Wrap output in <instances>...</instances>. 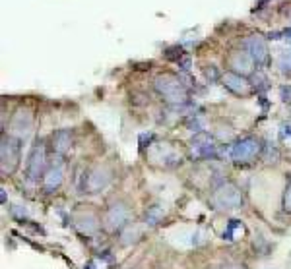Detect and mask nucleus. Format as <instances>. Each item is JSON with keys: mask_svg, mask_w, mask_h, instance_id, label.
I'll list each match as a JSON object with an SVG mask.
<instances>
[{"mask_svg": "<svg viewBox=\"0 0 291 269\" xmlns=\"http://www.w3.org/2000/svg\"><path fill=\"white\" fill-rule=\"evenodd\" d=\"M156 91L165 99L171 105H183L188 99V91L185 87V83L181 81V77L173 76V74H161L156 77L154 81Z\"/></svg>", "mask_w": 291, "mask_h": 269, "instance_id": "f257e3e1", "label": "nucleus"}, {"mask_svg": "<svg viewBox=\"0 0 291 269\" xmlns=\"http://www.w3.org/2000/svg\"><path fill=\"white\" fill-rule=\"evenodd\" d=\"M215 209H239L243 205V194L231 182H221L212 196Z\"/></svg>", "mask_w": 291, "mask_h": 269, "instance_id": "f03ea898", "label": "nucleus"}, {"mask_svg": "<svg viewBox=\"0 0 291 269\" xmlns=\"http://www.w3.org/2000/svg\"><path fill=\"white\" fill-rule=\"evenodd\" d=\"M20 140L14 136H4L2 138V147H0V171L2 174H12L18 169L20 163Z\"/></svg>", "mask_w": 291, "mask_h": 269, "instance_id": "7ed1b4c3", "label": "nucleus"}, {"mask_svg": "<svg viewBox=\"0 0 291 269\" xmlns=\"http://www.w3.org/2000/svg\"><path fill=\"white\" fill-rule=\"evenodd\" d=\"M128 217H130V211H128V207L125 203H113L105 213V221H103L105 229L111 232L121 231L128 223Z\"/></svg>", "mask_w": 291, "mask_h": 269, "instance_id": "20e7f679", "label": "nucleus"}, {"mask_svg": "<svg viewBox=\"0 0 291 269\" xmlns=\"http://www.w3.org/2000/svg\"><path fill=\"white\" fill-rule=\"evenodd\" d=\"M45 163H47L45 146H43L41 140H37V142H35V146L31 147L29 161H27V178H29L31 182H35V180L41 176L43 169H45Z\"/></svg>", "mask_w": 291, "mask_h": 269, "instance_id": "39448f33", "label": "nucleus"}, {"mask_svg": "<svg viewBox=\"0 0 291 269\" xmlns=\"http://www.w3.org/2000/svg\"><path fill=\"white\" fill-rule=\"evenodd\" d=\"M260 151V142L256 138H245L241 142H237L233 147H231V159L235 163H247L250 159H254L256 153Z\"/></svg>", "mask_w": 291, "mask_h": 269, "instance_id": "423d86ee", "label": "nucleus"}, {"mask_svg": "<svg viewBox=\"0 0 291 269\" xmlns=\"http://www.w3.org/2000/svg\"><path fill=\"white\" fill-rule=\"evenodd\" d=\"M62 178H64V171H62V155H56L54 163L47 169L45 176H43V190L47 194L54 192L60 184H62Z\"/></svg>", "mask_w": 291, "mask_h": 269, "instance_id": "0eeeda50", "label": "nucleus"}, {"mask_svg": "<svg viewBox=\"0 0 291 269\" xmlns=\"http://www.w3.org/2000/svg\"><path fill=\"white\" fill-rule=\"evenodd\" d=\"M243 47L245 50L249 52L250 56L254 58L256 64H266L268 62V47H266V41L260 37V35H250L243 41Z\"/></svg>", "mask_w": 291, "mask_h": 269, "instance_id": "6e6552de", "label": "nucleus"}, {"mask_svg": "<svg viewBox=\"0 0 291 269\" xmlns=\"http://www.w3.org/2000/svg\"><path fill=\"white\" fill-rule=\"evenodd\" d=\"M254 58L250 56L247 50H237V52H233L231 54V58H229V68H231V72L233 74H239V76H249L252 74V70H254Z\"/></svg>", "mask_w": 291, "mask_h": 269, "instance_id": "1a4fd4ad", "label": "nucleus"}, {"mask_svg": "<svg viewBox=\"0 0 291 269\" xmlns=\"http://www.w3.org/2000/svg\"><path fill=\"white\" fill-rule=\"evenodd\" d=\"M31 124H33V118L29 115V111L20 109L14 115L12 122H10V130H12L14 138H26L29 134V130H31Z\"/></svg>", "mask_w": 291, "mask_h": 269, "instance_id": "9d476101", "label": "nucleus"}, {"mask_svg": "<svg viewBox=\"0 0 291 269\" xmlns=\"http://www.w3.org/2000/svg\"><path fill=\"white\" fill-rule=\"evenodd\" d=\"M109 180H111L109 171L99 167V169H95L93 172H89V176H87V190L91 194L99 192V190H103V188L109 184Z\"/></svg>", "mask_w": 291, "mask_h": 269, "instance_id": "9b49d317", "label": "nucleus"}, {"mask_svg": "<svg viewBox=\"0 0 291 269\" xmlns=\"http://www.w3.org/2000/svg\"><path fill=\"white\" fill-rule=\"evenodd\" d=\"M221 81H223V85L229 89V91H233V93H247L249 91V81L245 79L243 76H239V74H233V72H227L225 76L221 77Z\"/></svg>", "mask_w": 291, "mask_h": 269, "instance_id": "f8f14e48", "label": "nucleus"}, {"mask_svg": "<svg viewBox=\"0 0 291 269\" xmlns=\"http://www.w3.org/2000/svg\"><path fill=\"white\" fill-rule=\"evenodd\" d=\"M72 147V134L68 130H58L53 134V149L56 151V155L66 153Z\"/></svg>", "mask_w": 291, "mask_h": 269, "instance_id": "ddd939ff", "label": "nucleus"}, {"mask_svg": "<svg viewBox=\"0 0 291 269\" xmlns=\"http://www.w3.org/2000/svg\"><path fill=\"white\" fill-rule=\"evenodd\" d=\"M78 227L85 234H93V232H97V229H99V219L93 213H85L82 217H78Z\"/></svg>", "mask_w": 291, "mask_h": 269, "instance_id": "4468645a", "label": "nucleus"}, {"mask_svg": "<svg viewBox=\"0 0 291 269\" xmlns=\"http://www.w3.org/2000/svg\"><path fill=\"white\" fill-rule=\"evenodd\" d=\"M163 217H165V209L161 205H152V207H148V211L144 215V221H146V225L156 227L158 223L163 221Z\"/></svg>", "mask_w": 291, "mask_h": 269, "instance_id": "2eb2a0df", "label": "nucleus"}, {"mask_svg": "<svg viewBox=\"0 0 291 269\" xmlns=\"http://www.w3.org/2000/svg\"><path fill=\"white\" fill-rule=\"evenodd\" d=\"M138 236H140V232H138L136 227H126V231L123 232V236H121V244H123V246H128V244L136 242Z\"/></svg>", "mask_w": 291, "mask_h": 269, "instance_id": "dca6fc26", "label": "nucleus"}, {"mask_svg": "<svg viewBox=\"0 0 291 269\" xmlns=\"http://www.w3.org/2000/svg\"><path fill=\"white\" fill-rule=\"evenodd\" d=\"M237 229H241V221H237V219L229 221V225H227V231L223 232V240H235V238H233V232L237 231Z\"/></svg>", "mask_w": 291, "mask_h": 269, "instance_id": "f3484780", "label": "nucleus"}, {"mask_svg": "<svg viewBox=\"0 0 291 269\" xmlns=\"http://www.w3.org/2000/svg\"><path fill=\"white\" fill-rule=\"evenodd\" d=\"M284 209L288 213H291V178L288 182V186H286V194H284Z\"/></svg>", "mask_w": 291, "mask_h": 269, "instance_id": "a211bd4d", "label": "nucleus"}, {"mask_svg": "<svg viewBox=\"0 0 291 269\" xmlns=\"http://www.w3.org/2000/svg\"><path fill=\"white\" fill-rule=\"evenodd\" d=\"M280 68H282V72H290L291 70V52L288 54H282V58H280Z\"/></svg>", "mask_w": 291, "mask_h": 269, "instance_id": "6ab92c4d", "label": "nucleus"}, {"mask_svg": "<svg viewBox=\"0 0 291 269\" xmlns=\"http://www.w3.org/2000/svg\"><path fill=\"white\" fill-rule=\"evenodd\" d=\"M266 151H268V157H266V161H268V163H276V159H278V151H276L274 147H270V146L266 147Z\"/></svg>", "mask_w": 291, "mask_h": 269, "instance_id": "aec40b11", "label": "nucleus"}, {"mask_svg": "<svg viewBox=\"0 0 291 269\" xmlns=\"http://www.w3.org/2000/svg\"><path fill=\"white\" fill-rule=\"evenodd\" d=\"M206 77H208V79H212V81L219 77V72L215 70V66H208V68H206Z\"/></svg>", "mask_w": 291, "mask_h": 269, "instance_id": "412c9836", "label": "nucleus"}, {"mask_svg": "<svg viewBox=\"0 0 291 269\" xmlns=\"http://www.w3.org/2000/svg\"><path fill=\"white\" fill-rule=\"evenodd\" d=\"M282 99L284 101H291V85H288V87H282Z\"/></svg>", "mask_w": 291, "mask_h": 269, "instance_id": "4be33fe9", "label": "nucleus"}, {"mask_svg": "<svg viewBox=\"0 0 291 269\" xmlns=\"http://www.w3.org/2000/svg\"><path fill=\"white\" fill-rule=\"evenodd\" d=\"M179 66H181L183 70H188V68H190V58H188V56H186V58H181V60H179Z\"/></svg>", "mask_w": 291, "mask_h": 269, "instance_id": "5701e85b", "label": "nucleus"}, {"mask_svg": "<svg viewBox=\"0 0 291 269\" xmlns=\"http://www.w3.org/2000/svg\"><path fill=\"white\" fill-rule=\"evenodd\" d=\"M12 213H14V215H20V217H26V215H27V211H26V209H20V205L12 207Z\"/></svg>", "mask_w": 291, "mask_h": 269, "instance_id": "b1692460", "label": "nucleus"}, {"mask_svg": "<svg viewBox=\"0 0 291 269\" xmlns=\"http://www.w3.org/2000/svg\"><path fill=\"white\" fill-rule=\"evenodd\" d=\"M221 269H247V268L241 266V264H227V266H223Z\"/></svg>", "mask_w": 291, "mask_h": 269, "instance_id": "393cba45", "label": "nucleus"}, {"mask_svg": "<svg viewBox=\"0 0 291 269\" xmlns=\"http://www.w3.org/2000/svg\"><path fill=\"white\" fill-rule=\"evenodd\" d=\"M266 2H268V0H260V2H258V6H256V8H264V4H266Z\"/></svg>", "mask_w": 291, "mask_h": 269, "instance_id": "a878e982", "label": "nucleus"}]
</instances>
